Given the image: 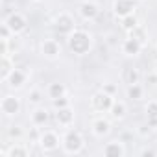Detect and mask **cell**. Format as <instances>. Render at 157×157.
Here are the masks:
<instances>
[{"label":"cell","instance_id":"44dd1931","mask_svg":"<svg viewBox=\"0 0 157 157\" xmlns=\"http://www.w3.org/2000/svg\"><path fill=\"white\" fill-rule=\"evenodd\" d=\"M120 24H122V28L126 30V32H129V30H133L135 26H139L137 24V17L131 13V15H128V17H122L120 19Z\"/></svg>","mask_w":157,"mask_h":157},{"label":"cell","instance_id":"e0dca14e","mask_svg":"<svg viewBox=\"0 0 157 157\" xmlns=\"http://www.w3.org/2000/svg\"><path fill=\"white\" fill-rule=\"evenodd\" d=\"M128 37L135 39V41L140 43L142 46L146 44V32H144V28H140V26H135L133 30H129V32H128Z\"/></svg>","mask_w":157,"mask_h":157},{"label":"cell","instance_id":"ffe728a7","mask_svg":"<svg viewBox=\"0 0 157 157\" xmlns=\"http://www.w3.org/2000/svg\"><path fill=\"white\" fill-rule=\"evenodd\" d=\"M48 94H50V98H52V100L65 96V85H63V83H52V85H50V89H48Z\"/></svg>","mask_w":157,"mask_h":157},{"label":"cell","instance_id":"83f0119b","mask_svg":"<svg viewBox=\"0 0 157 157\" xmlns=\"http://www.w3.org/2000/svg\"><path fill=\"white\" fill-rule=\"evenodd\" d=\"M10 33H13L10 28H8V24L4 22L2 26H0V37H2V39H10Z\"/></svg>","mask_w":157,"mask_h":157},{"label":"cell","instance_id":"484cf974","mask_svg":"<svg viewBox=\"0 0 157 157\" xmlns=\"http://www.w3.org/2000/svg\"><path fill=\"white\" fill-rule=\"evenodd\" d=\"M146 111H148V117H157V102H148Z\"/></svg>","mask_w":157,"mask_h":157},{"label":"cell","instance_id":"52a82bcc","mask_svg":"<svg viewBox=\"0 0 157 157\" xmlns=\"http://www.w3.org/2000/svg\"><path fill=\"white\" fill-rule=\"evenodd\" d=\"M39 144L44 151H54L59 144V139L56 135V131H44L41 137H39Z\"/></svg>","mask_w":157,"mask_h":157},{"label":"cell","instance_id":"ac0fdd59","mask_svg":"<svg viewBox=\"0 0 157 157\" xmlns=\"http://www.w3.org/2000/svg\"><path fill=\"white\" fill-rule=\"evenodd\" d=\"M30 151L22 146H11L10 150H2V155L4 157H26Z\"/></svg>","mask_w":157,"mask_h":157},{"label":"cell","instance_id":"f1b7e54d","mask_svg":"<svg viewBox=\"0 0 157 157\" xmlns=\"http://www.w3.org/2000/svg\"><path fill=\"white\" fill-rule=\"evenodd\" d=\"M8 41L10 39H0V56H10L8 54Z\"/></svg>","mask_w":157,"mask_h":157},{"label":"cell","instance_id":"8992f818","mask_svg":"<svg viewBox=\"0 0 157 157\" xmlns=\"http://www.w3.org/2000/svg\"><path fill=\"white\" fill-rule=\"evenodd\" d=\"M6 24H8V28L13 32V33H21L24 28H26V19L21 15V13H10L8 15V19H6Z\"/></svg>","mask_w":157,"mask_h":157},{"label":"cell","instance_id":"d4e9b609","mask_svg":"<svg viewBox=\"0 0 157 157\" xmlns=\"http://www.w3.org/2000/svg\"><path fill=\"white\" fill-rule=\"evenodd\" d=\"M54 107H56V109H63V107H68V100H67L65 96H61V98H56V100H54Z\"/></svg>","mask_w":157,"mask_h":157},{"label":"cell","instance_id":"9c48e42d","mask_svg":"<svg viewBox=\"0 0 157 157\" xmlns=\"http://www.w3.org/2000/svg\"><path fill=\"white\" fill-rule=\"evenodd\" d=\"M41 52H43L46 57L54 59V57L59 56V43H57L56 39H44L43 44H41Z\"/></svg>","mask_w":157,"mask_h":157},{"label":"cell","instance_id":"5b68a950","mask_svg":"<svg viewBox=\"0 0 157 157\" xmlns=\"http://www.w3.org/2000/svg\"><path fill=\"white\" fill-rule=\"evenodd\" d=\"M56 30L59 33H67L70 35L76 28H74V19L68 15V13H61L57 19H56Z\"/></svg>","mask_w":157,"mask_h":157},{"label":"cell","instance_id":"9a60e30c","mask_svg":"<svg viewBox=\"0 0 157 157\" xmlns=\"http://www.w3.org/2000/svg\"><path fill=\"white\" fill-rule=\"evenodd\" d=\"M109 120H105V118H96L94 122H93V131H94V135H98V137H104V135H107L109 133Z\"/></svg>","mask_w":157,"mask_h":157},{"label":"cell","instance_id":"8fae6325","mask_svg":"<svg viewBox=\"0 0 157 157\" xmlns=\"http://www.w3.org/2000/svg\"><path fill=\"white\" fill-rule=\"evenodd\" d=\"M124 153H126V150H124V146H122L120 140L107 142L105 148H104V155H107V157H122Z\"/></svg>","mask_w":157,"mask_h":157},{"label":"cell","instance_id":"2e32d148","mask_svg":"<svg viewBox=\"0 0 157 157\" xmlns=\"http://www.w3.org/2000/svg\"><path fill=\"white\" fill-rule=\"evenodd\" d=\"M122 80H124V83H128V85H135V83H139V72H137L135 68L128 67V68H124V72H122Z\"/></svg>","mask_w":157,"mask_h":157},{"label":"cell","instance_id":"277c9868","mask_svg":"<svg viewBox=\"0 0 157 157\" xmlns=\"http://www.w3.org/2000/svg\"><path fill=\"white\" fill-rule=\"evenodd\" d=\"M135 8H137V2H135V0H115V6H113L115 15L120 17V19L131 15V13L135 11Z\"/></svg>","mask_w":157,"mask_h":157},{"label":"cell","instance_id":"d6986e66","mask_svg":"<svg viewBox=\"0 0 157 157\" xmlns=\"http://www.w3.org/2000/svg\"><path fill=\"white\" fill-rule=\"evenodd\" d=\"M109 111H111V115H113L115 118H122V117L126 115V104H124V102H118V100H115Z\"/></svg>","mask_w":157,"mask_h":157},{"label":"cell","instance_id":"cb8c5ba5","mask_svg":"<svg viewBox=\"0 0 157 157\" xmlns=\"http://www.w3.org/2000/svg\"><path fill=\"white\" fill-rule=\"evenodd\" d=\"M128 98H131V100H140V98H142V87H140L139 83L128 85Z\"/></svg>","mask_w":157,"mask_h":157},{"label":"cell","instance_id":"3957f363","mask_svg":"<svg viewBox=\"0 0 157 157\" xmlns=\"http://www.w3.org/2000/svg\"><path fill=\"white\" fill-rule=\"evenodd\" d=\"M113 96L111 94H107L105 91H102V93H96L94 96H93V107L96 109V111H109L111 109V105H113Z\"/></svg>","mask_w":157,"mask_h":157},{"label":"cell","instance_id":"4316f807","mask_svg":"<svg viewBox=\"0 0 157 157\" xmlns=\"http://www.w3.org/2000/svg\"><path fill=\"white\" fill-rule=\"evenodd\" d=\"M28 100H30V102H33V104H39V102L43 100V96H41V91H37V89H35V91H32Z\"/></svg>","mask_w":157,"mask_h":157},{"label":"cell","instance_id":"836d02e7","mask_svg":"<svg viewBox=\"0 0 157 157\" xmlns=\"http://www.w3.org/2000/svg\"><path fill=\"white\" fill-rule=\"evenodd\" d=\"M155 74H157V63H155Z\"/></svg>","mask_w":157,"mask_h":157},{"label":"cell","instance_id":"7c38bea8","mask_svg":"<svg viewBox=\"0 0 157 157\" xmlns=\"http://www.w3.org/2000/svg\"><path fill=\"white\" fill-rule=\"evenodd\" d=\"M80 11H82L83 19H89V21H93V19L98 17V8H96V4L93 2V0H89V2H83Z\"/></svg>","mask_w":157,"mask_h":157},{"label":"cell","instance_id":"d6a6232c","mask_svg":"<svg viewBox=\"0 0 157 157\" xmlns=\"http://www.w3.org/2000/svg\"><path fill=\"white\" fill-rule=\"evenodd\" d=\"M148 82H150V83H157V74H155V76H150Z\"/></svg>","mask_w":157,"mask_h":157},{"label":"cell","instance_id":"ba28073f","mask_svg":"<svg viewBox=\"0 0 157 157\" xmlns=\"http://www.w3.org/2000/svg\"><path fill=\"white\" fill-rule=\"evenodd\" d=\"M0 109H2L4 115H17L21 109V102L15 96H4L2 104H0Z\"/></svg>","mask_w":157,"mask_h":157},{"label":"cell","instance_id":"30bf717a","mask_svg":"<svg viewBox=\"0 0 157 157\" xmlns=\"http://www.w3.org/2000/svg\"><path fill=\"white\" fill-rule=\"evenodd\" d=\"M6 82H8V85H10V87L19 89V87H22V83L26 82V72H24V70H21V68H13V72L6 78Z\"/></svg>","mask_w":157,"mask_h":157},{"label":"cell","instance_id":"6da1fadb","mask_svg":"<svg viewBox=\"0 0 157 157\" xmlns=\"http://www.w3.org/2000/svg\"><path fill=\"white\" fill-rule=\"evenodd\" d=\"M68 46L74 54H87L91 48V35L85 30H74L68 35Z\"/></svg>","mask_w":157,"mask_h":157},{"label":"cell","instance_id":"7a4b0ae2","mask_svg":"<svg viewBox=\"0 0 157 157\" xmlns=\"http://www.w3.org/2000/svg\"><path fill=\"white\" fill-rule=\"evenodd\" d=\"M82 148H83V139H82L80 131H76V129L67 131V135L63 139V150H65V153H80Z\"/></svg>","mask_w":157,"mask_h":157},{"label":"cell","instance_id":"7402d4cb","mask_svg":"<svg viewBox=\"0 0 157 157\" xmlns=\"http://www.w3.org/2000/svg\"><path fill=\"white\" fill-rule=\"evenodd\" d=\"M32 120H33L35 126H43V124L48 120V113H46V109H37V111H33Z\"/></svg>","mask_w":157,"mask_h":157},{"label":"cell","instance_id":"5bb4252c","mask_svg":"<svg viewBox=\"0 0 157 157\" xmlns=\"http://www.w3.org/2000/svg\"><path fill=\"white\" fill-rule=\"evenodd\" d=\"M56 120H57L59 126H68V124L74 120V115H72V111H70L68 107H63V109H57Z\"/></svg>","mask_w":157,"mask_h":157},{"label":"cell","instance_id":"4dcf8cb0","mask_svg":"<svg viewBox=\"0 0 157 157\" xmlns=\"http://www.w3.org/2000/svg\"><path fill=\"white\" fill-rule=\"evenodd\" d=\"M21 135H22V131H21L19 128H11V129H10V137H15V139H19Z\"/></svg>","mask_w":157,"mask_h":157},{"label":"cell","instance_id":"4fadbf2b","mask_svg":"<svg viewBox=\"0 0 157 157\" xmlns=\"http://www.w3.org/2000/svg\"><path fill=\"white\" fill-rule=\"evenodd\" d=\"M140 48H142V44L137 43V41L131 39V37H128V39L124 41V44H122V50H124V54H128V56H137V54L140 52Z\"/></svg>","mask_w":157,"mask_h":157},{"label":"cell","instance_id":"f546056e","mask_svg":"<svg viewBox=\"0 0 157 157\" xmlns=\"http://www.w3.org/2000/svg\"><path fill=\"white\" fill-rule=\"evenodd\" d=\"M102 91H105V93H107V94H111V96H113V94H115V93H117V87H115V85H111V83H109V85H104V89H102Z\"/></svg>","mask_w":157,"mask_h":157},{"label":"cell","instance_id":"603a6c76","mask_svg":"<svg viewBox=\"0 0 157 157\" xmlns=\"http://www.w3.org/2000/svg\"><path fill=\"white\" fill-rule=\"evenodd\" d=\"M13 65H11V61H10V56H2V80L6 82V78L13 72Z\"/></svg>","mask_w":157,"mask_h":157},{"label":"cell","instance_id":"1f68e13d","mask_svg":"<svg viewBox=\"0 0 157 157\" xmlns=\"http://www.w3.org/2000/svg\"><path fill=\"white\" fill-rule=\"evenodd\" d=\"M142 155H144V157H148V155H155V151H153V150H144Z\"/></svg>","mask_w":157,"mask_h":157},{"label":"cell","instance_id":"e575fe53","mask_svg":"<svg viewBox=\"0 0 157 157\" xmlns=\"http://www.w3.org/2000/svg\"><path fill=\"white\" fill-rule=\"evenodd\" d=\"M85 2H89V0H85Z\"/></svg>","mask_w":157,"mask_h":157}]
</instances>
